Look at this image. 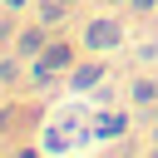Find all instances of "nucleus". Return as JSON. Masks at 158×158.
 I'll return each mask as SVG.
<instances>
[{"instance_id":"f257e3e1","label":"nucleus","mask_w":158,"mask_h":158,"mask_svg":"<svg viewBox=\"0 0 158 158\" xmlns=\"http://www.w3.org/2000/svg\"><path fill=\"white\" fill-rule=\"evenodd\" d=\"M79 49H84V54H123V49H128V25H123V15H114V10L84 15V20H79Z\"/></svg>"},{"instance_id":"f03ea898","label":"nucleus","mask_w":158,"mask_h":158,"mask_svg":"<svg viewBox=\"0 0 158 158\" xmlns=\"http://www.w3.org/2000/svg\"><path fill=\"white\" fill-rule=\"evenodd\" d=\"M128 128H133V114L118 109V104H109V109H99L89 118V138L104 143V148H118V153H133L128 148Z\"/></svg>"},{"instance_id":"7ed1b4c3","label":"nucleus","mask_w":158,"mask_h":158,"mask_svg":"<svg viewBox=\"0 0 158 158\" xmlns=\"http://www.w3.org/2000/svg\"><path fill=\"white\" fill-rule=\"evenodd\" d=\"M109 74H114V69H109V54H84V59H79V64L64 74V89L79 99V94H89L94 84H104Z\"/></svg>"},{"instance_id":"20e7f679","label":"nucleus","mask_w":158,"mask_h":158,"mask_svg":"<svg viewBox=\"0 0 158 158\" xmlns=\"http://www.w3.org/2000/svg\"><path fill=\"white\" fill-rule=\"evenodd\" d=\"M49 40H54V30H49V25H40V20L30 15V20H20V30H15V44H10V49H15L20 59H35Z\"/></svg>"},{"instance_id":"39448f33","label":"nucleus","mask_w":158,"mask_h":158,"mask_svg":"<svg viewBox=\"0 0 158 158\" xmlns=\"http://www.w3.org/2000/svg\"><path fill=\"white\" fill-rule=\"evenodd\" d=\"M79 54H84V49H79L74 40H59V35H54V40L35 54V64H44V69H54V74H69V69L79 64Z\"/></svg>"},{"instance_id":"423d86ee","label":"nucleus","mask_w":158,"mask_h":158,"mask_svg":"<svg viewBox=\"0 0 158 158\" xmlns=\"http://www.w3.org/2000/svg\"><path fill=\"white\" fill-rule=\"evenodd\" d=\"M30 15H35L40 25H49V30H64V25L74 20V10H69L64 0H35V5H30Z\"/></svg>"},{"instance_id":"0eeeda50","label":"nucleus","mask_w":158,"mask_h":158,"mask_svg":"<svg viewBox=\"0 0 158 158\" xmlns=\"http://www.w3.org/2000/svg\"><path fill=\"white\" fill-rule=\"evenodd\" d=\"M30 114H40V109H25V104H0V153H10V138H15V128H20V118H30Z\"/></svg>"},{"instance_id":"6e6552de","label":"nucleus","mask_w":158,"mask_h":158,"mask_svg":"<svg viewBox=\"0 0 158 158\" xmlns=\"http://www.w3.org/2000/svg\"><path fill=\"white\" fill-rule=\"evenodd\" d=\"M123 94H128L133 109H153V104H158V79H153V74H138V79H128Z\"/></svg>"},{"instance_id":"1a4fd4ad","label":"nucleus","mask_w":158,"mask_h":158,"mask_svg":"<svg viewBox=\"0 0 158 158\" xmlns=\"http://www.w3.org/2000/svg\"><path fill=\"white\" fill-rule=\"evenodd\" d=\"M89 99H94L99 109H109V104H118V84H114V74H109L104 84H94V89H89Z\"/></svg>"},{"instance_id":"9d476101","label":"nucleus","mask_w":158,"mask_h":158,"mask_svg":"<svg viewBox=\"0 0 158 158\" xmlns=\"http://www.w3.org/2000/svg\"><path fill=\"white\" fill-rule=\"evenodd\" d=\"M15 30H20L15 10H0V49H10V44H15Z\"/></svg>"},{"instance_id":"9b49d317","label":"nucleus","mask_w":158,"mask_h":158,"mask_svg":"<svg viewBox=\"0 0 158 158\" xmlns=\"http://www.w3.org/2000/svg\"><path fill=\"white\" fill-rule=\"evenodd\" d=\"M133 59H138V64H158V40H143V44H133Z\"/></svg>"},{"instance_id":"f8f14e48","label":"nucleus","mask_w":158,"mask_h":158,"mask_svg":"<svg viewBox=\"0 0 158 158\" xmlns=\"http://www.w3.org/2000/svg\"><path fill=\"white\" fill-rule=\"evenodd\" d=\"M128 15H158V0H128Z\"/></svg>"},{"instance_id":"ddd939ff","label":"nucleus","mask_w":158,"mask_h":158,"mask_svg":"<svg viewBox=\"0 0 158 158\" xmlns=\"http://www.w3.org/2000/svg\"><path fill=\"white\" fill-rule=\"evenodd\" d=\"M35 0H0V10H15V15H30Z\"/></svg>"},{"instance_id":"4468645a","label":"nucleus","mask_w":158,"mask_h":158,"mask_svg":"<svg viewBox=\"0 0 158 158\" xmlns=\"http://www.w3.org/2000/svg\"><path fill=\"white\" fill-rule=\"evenodd\" d=\"M64 5H69V10H74V15H79V5H84V0H64Z\"/></svg>"},{"instance_id":"2eb2a0df","label":"nucleus","mask_w":158,"mask_h":158,"mask_svg":"<svg viewBox=\"0 0 158 158\" xmlns=\"http://www.w3.org/2000/svg\"><path fill=\"white\" fill-rule=\"evenodd\" d=\"M109 5H128V0H109Z\"/></svg>"}]
</instances>
